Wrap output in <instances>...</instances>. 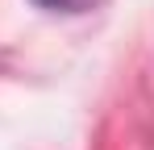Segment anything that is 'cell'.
Returning a JSON list of instances; mask_svg holds the SVG:
<instances>
[{
	"mask_svg": "<svg viewBox=\"0 0 154 150\" xmlns=\"http://www.w3.org/2000/svg\"><path fill=\"white\" fill-rule=\"evenodd\" d=\"M38 8H46V13H88V8H96L104 0H33Z\"/></svg>",
	"mask_w": 154,
	"mask_h": 150,
	"instance_id": "6da1fadb",
	"label": "cell"
}]
</instances>
